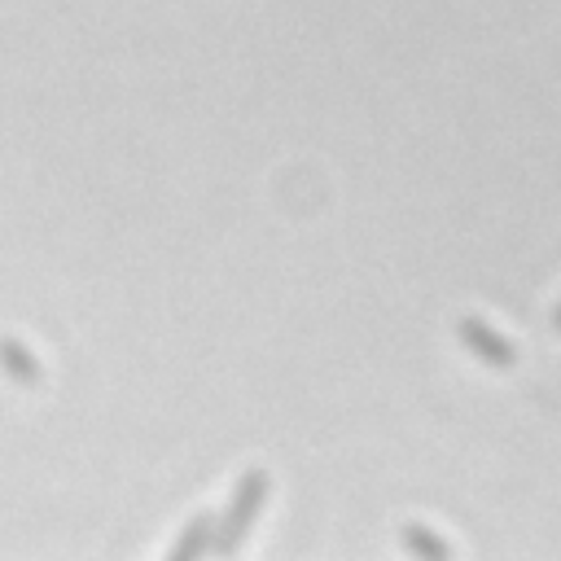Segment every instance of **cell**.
<instances>
[{
	"mask_svg": "<svg viewBox=\"0 0 561 561\" xmlns=\"http://www.w3.org/2000/svg\"><path fill=\"white\" fill-rule=\"evenodd\" d=\"M267 491H272L267 469H245V473L237 478L232 500H228L224 517L215 522V552H219V557H232V552L241 548V539L250 535V526H254L259 508L267 504Z\"/></svg>",
	"mask_w": 561,
	"mask_h": 561,
	"instance_id": "6da1fadb",
	"label": "cell"
},
{
	"mask_svg": "<svg viewBox=\"0 0 561 561\" xmlns=\"http://www.w3.org/2000/svg\"><path fill=\"white\" fill-rule=\"evenodd\" d=\"M460 342H465L482 364H491V368H513V364H517V351H513L500 333H491L478 316H465V320H460Z\"/></svg>",
	"mask_w": 561,
	"mask_h": 561,
	"instance_id": "7a4b0ae2",
	"label": "cell"
},
{
	"mask_svg": "<svg viewBox=\"0 0 561 561\" xmlns=\"http://www.w3.org/2000/svg\"><path fill=\"white\" fill-rule=\"evenodd\" d=\"M215 522L219 517H210V513H193L188 517V526H184V535L171 543V561H188V557H202V552H210L215 548Z\"/></svg>",
	"mask_w": 561,
	"mask_h": 561,
	"instance_id": "3957f363",
	"label": "cell"
},
{
	"mask_svg": "<svg viewBox=\"0 0 561 561\" xmlns=\"http://www.w3.org/2000/svg\"><path fill=\"white\" fill-rule=\"evenodd\" d=\"M0 364L9 368V377H18L22 386H35L39 381V364L31 359V351L22 346V342H13V337H4L0 342Z\"/></svg>",
	"mask_w": 561,
	"mask_h": 561,
	"instance_id": "277c9868",
	"label": "cell"
},
{
	"mask_svg": "<svg viewBox=\"0 0 561 561\" xmlns=\"http://www.w3.org/2000/svg\"><path fill=\"white\" fill-rule=\"evenodd\" d=\"M399 539H403V548H408V552H425V557H447V552H451L443 539H434V535H430L425 526H416V522H408Z\"/></svg>",
	"mask_w": 561,
	"mask_h": 561,
	"instance_id": "5b68a950",
	"label": "cell"
},
{
	"mask_svg": "<svg viewBox=\"0 0 561 561\" xmlns=\"http://www.w3.org/2000/svg\"><path fill=\"white\" fill-rule=\"evenodd\" d=\"M557 324H561V307H557Z\"/></svg>",
	"mask_w": 561,
	"mask_h": 561,
	"instance_id": "8992f818",
	"label": "cell"
}]
</instances>
